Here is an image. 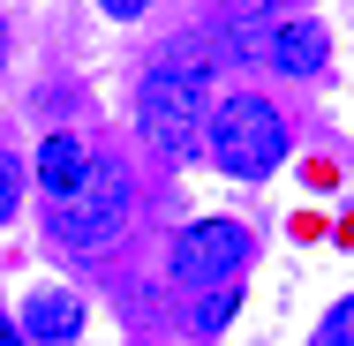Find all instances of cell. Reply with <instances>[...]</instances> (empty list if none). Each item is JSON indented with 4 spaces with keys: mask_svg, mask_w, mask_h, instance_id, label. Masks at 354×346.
Masks as SVG:
<instances>
[{
    "mask_svg": "<svg viewBox=\"0 0 354 346\" xmlns=\"http://www.w3.org/2000/svg\"><path fill=\"white\" fill-rule=\"evenodd\" d=\"M204 151H212V166L226 181H272L286 166V121L272 98H257V90H234V98H218L212 121H204Z\"/></svg>",
    "mask_w": 354,
    "mask_h": 346,
    "instance_id": "6da1fadb",
    "label": "cell"
},
{
    "mask_svg": "<svg viewBox=\"0 0 354 346\" xmlns=\"http://www.w3.org/2000/svg\"><path fill=\"white\" fill-rule=\"evenodd\" d=\"M83 166H91V151H83V136H46L38 151H30V173H38V189H46V204H61L75 181H83Z\"/></svg>",
    "mask_w": 354,
    "mask_h": 346,
    "instance_id": "52a82bcc",
    "label": "cell"
},
{
    "mask_svg": "<svg viewBox=\"0 0 354 346\" xmlns=\"http://www.w3.org/2000/svg\"><path fill=\"white\" fill-rule=\"evenodd\" d=\"M129 211H136V181H129V166L91 151L83 181L53 204V241H61V249H106V241H121Z\"/></svg>",
    "mask_w": 354,
    "mask_h": 346,
    "instance_id": "3957f363",
    "label": "cell"
},
{
    "mask_svg": "<svg viewBox=\"0 0 354 346\" xmlns=\"http://www.w3.org/2000/svg\"><path fill=\"white\" fill-rule=\"evenodd\" d=\"M0 68H8V30H0Z\"/></svg>",
    "mask_w": 354,
    "mask_h": 346,
    "instance_id": "4fadbf2b",
    "label": "cell"
},
{
    "mask_svg": "<svg viewBox=\"0 0 354 346\" xmlns=\"http://www.w3.org/2000/svg\"><path fill=\"white\" fill-rule=\"evenodd\" d=\"M241 264H249V226L241 218H196V226H181L174 233V256H166L174 286H189V294L241 278Z\"/></svg>",
    "mask_w": 354,
    "mask_h": 346,
    "instance_id": "277c9868",
    "label": "cell"
},
{
    "mask_svg": "<svg viewBox=\"0 0 354 346\" xmlns=\"http://www.w3.org/2000/svg\"><path fill=\"white\" fill-rule=\"evenodd\" d=\"M15 204H23V166H15L8 151H0V226L15 218Z\"/></svg>",
    "mask_w": 354,
    "mask_h": 346,
    "instance_id": "9c48e42d",
    "label": "cell"
},
{
    "mask_svg": "<svg viewBox=\"0 0 354 346\" xmlns=\"http://www.w3.org/2000/svg\"><path fill=\"white\" fill-rule=\"evenodd\" d=\"M98 8H106V15H113V23H136L143 8H151V0H98Z\"/></svg>",
    "mask_w": 354,
    "mask_h": 346,
    "instance_id": "8fae6325",
    "label": "cell"
},
{
    "mask_svg": "<svg viewBox=\"0 0 354 346\" xmlns=\"http://www.w3.org/2000/svg\"><path fill=\"white\" fill-rule=\"evenodd\" d=\"M234 309H241V278L204 286V294H196V331H204V339H212V331H226V324H234Z\"/></svg>",
    "mask_w": 354,
    "mask_h": 346,
    "instance_id": "ba28073f",
    "label": "cell"
},
{
    "mask_svg": "<svg viewBox=\"0 0 354 346\" xmlns=\"http://www.w3.org/2000/svg\"><path fill=\"white\" fill-rule=\"evenodd\" d=\"M15 324H23V339H30V346H68L75 331H83V301L61 294V286H38L30 309H23Z\"/></svg>",
    "mask_w": 354,
    "mask_h": 346,
    "instance_id": "8992f818",
    "label": "cell"
},
{
    "mask_svg": "<svg viewBox=\"0 0 354 346\" xmlns=\"http://www.w3.org/2000/svg\"><path fill=\"white\" fill-rule=\"evenodd\" d=\"M317 346H354V301H339V309L324 316V339Z\"/></svg>",
    "mask_w": 354,
    "mask_h": 346,
    "instance_id": "30bf717a",
    "label": "cell"
},
{
    "mask_svg": "<svg viewBox=\"0 0 354 346\" xmlns=\"http://www.w3.org/2000/svg\"><path fill=\"white\" fill-rule=\"evenodd\" d=\"M264 61H272L279 75H317L324 61H332V30H324L317 15H286V23L264 30Z\"/></svg>",
    "mask_w": 354,
    "mask_h": 346,
    "instance_id": "5b68a950",
    "label": "cell"
},
{
    "mask_svg": "<svg viewBox=\"0 0 354 346\" xmlns=\"http://www.w3.org/2000/svg\"><path fill=\"white\" fill-rule=\"evenodd\" d=\"M0 346H30V339H23V324H15V316H0Z\"/></svg>",
    "mask_w": 354,
    "mask_h": 346,
    "instance_id": "7c38bea8",
    "label": "cell"
},
{
    "mask_svg": "<svg viewBox=\"0 0 354 346\" xmlns=\"http://www.w3.org/2000/svg\"><path fill=\"white\" fill-rule=\"evenodd\" d=\"M204 90H212V75L196 68H174V61H158V68L136 83V136L158 151V158H189V151H204Z\"/></svg>",
    "mask_w": 354,
    "mask_h": 346,
    "instance_id": "7a4b0ae2",
    "label": "cell"
}]
</instances>
